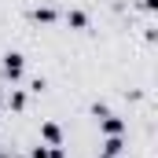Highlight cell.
<instances>
[{
	"label": "cell",
	"instance_id": "obj_1",
	"mask_svg": "<svg viewBox=\"0 0 158 158\" xmlns=\"http://www.w3.org/2000/svg\"><path fill=\"white\" fill-rule=\"evenodd\" d=\"M22 70H26V59H22L19 52H7V55H4V77L19 81V77H22Z\"/></svg>",
	"mask_w": 158,
	"mask_h": 158
},
{
	"label": "cell",
	"instance_id": "obj_2",
	"mask_svg": "<svg viewBox=\"0 0 158 158\" xmlns=\"http://www.w3.org/2000/svg\"><path fill=\"white\" fill-rule=\"evenodd\" d=\"M40 136H44L52 147H59V143H63V129H59L55 121H44V125H40Z\"/></svg>",
	"mask_w": 158,
	"mask_h": 158
},
{
	"label": "cell",
	"instance_id": "obj_3",
	"mask_svg": "<svg viewBox=\"0 0 158 158\" xmlns=\"http://www.w3.org/2000/svg\"><path fill=\"white\" fill-rule=\"evenodd\" d=\"M99 125H103V132H107V136H121V129H125V121L114 118V114H103V121H99Z\"/></svg>",
	"mask_w": 158,
	"mask_h": 158
},
{
	"label": "cell",
	"instance_id": "obj_4",
	"mask_svg": "<svg viewBox=\"0 0 158 158\" xmlns=\"http://www.w3.org/2000/svg\"><path fill=\"white\" fill-rule=\"evenodd\" d=\"M66 22H70L74 30H85V26H88V15H85V11H66Z\"/></svg>",
	"mask_w": 158,
	"mask_h": 158
},
{
	"label": "cell",
	"instance_id": "obj_5",
	"mask_svg": "<svg viewBox=\"0 0 158 158\" xmlns=\"http://www.w3.org/2000/svg\"><path fill=\"white\" fill-rule=\"evenodd\" d=\"M103 151H107V155H121V136H107Z\"/></svg>",
	"mask_w": 158,
	"mask_h": 158
},
{
	"label": "cell",
	"instance_id": "obj_6",
	"mask_svg": "<svg viewBox=\"0 0 158 158\" xmlns=\"http://www.w3.org/2000/svg\"><path fill=\"white\" fill-rule=\"evenodd\" d=\"M33 19H37V22H52V19H55V11H52V7H37V11H33Z\"/></svg>",
	"mask_w": 158,
	"mask_h": 158
},
{
	"label": "cell",
	"instance_id": "obj_7",
	"mask_svg": "<svg viewBox=\"0 0 158 158\" xmlns=\"http://www.w3.org/2000/svg\"><path fill=\"white\" fill-rule=\"evenodd\" d=\"M11 107H15V110H22V107H26V96H22V92H15V96H11Z\"/></svg>",
	"mask_w": 158,
	"mask_h": 158
},
{
	"label": "cell",
	"instance_id": "obj_8",
	"mask_svg": "<svg viewBox=\"0 0 158 158\" xmlns=\"http://www.w3.org/2000/svg\"><path fill=\"white\" fill-rule=\"evenodd\" d=\"M143 7H147V11H155V7H158V0H143Z\"/></svg>",
	"mask_w": 158,
	"mask_h": 158
},
{
	"label": "cell",
	"instance_id": "obj_9",
	"mask_svg": "<svg viewBox=\"0 0 158 158\" xmlns=\"http://www.w3.org/2000/svg\"><path fill=\"white\" fill-rule=\"evenodd\" d=\"M103 158H118V155H103Z\"/></svg>",
	"mask_w": 158,
	"mask_h": 158
},
{
	"label": "cell",
	"instance_id": "obj_10",
	"mask_svg": "<svg viewBox=\"0 0 158 158\" xmlns=\"http://www.w3.org/2000/svg\"><path fill=\"white\" fill-rule=\"evenodd\" d=\"M0 107H4V99H0Z\"/></svg>",
	"mask_w": 158,
	"mask_h": 158
}]
</instances>
